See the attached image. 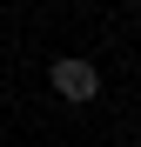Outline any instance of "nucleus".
<instances>
[{"instance_id":"f257e3e1","label":"nucleus","mask_w":141,"mask_h":147,"mask_svg":"<svg viewBox=\"0 0 141 147\" xmlns=\"http://www.w3.org/2000/svg\"><path fill=\"white\" fill-rule=\"evenodd\" d=\"M47 80H54V94H61V100H74V107L101 94V80H94L87 60H54V67H47Z\"/></svg>"}]
</instances>
